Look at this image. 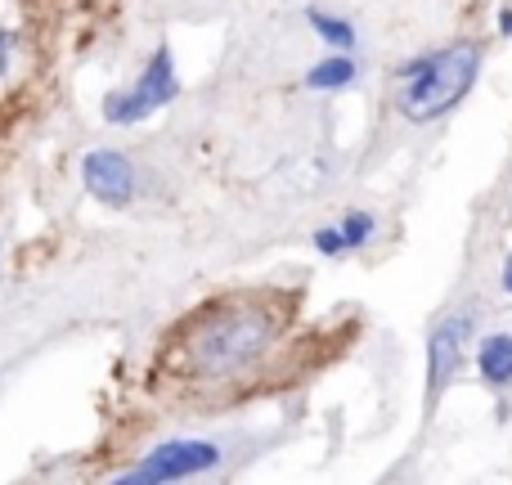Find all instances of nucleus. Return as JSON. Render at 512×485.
Returning a JSON list of instances; mask_svg holds the SVG:
<instances>
[{
	"mask_svg": "<svg viewBox=\"0 0 512 485\" xmlns=\"http://www.w3.org/2000/svg\"><path fill=\"white\" fill-rule=\"evenodd\" d=\"M481 72V50L472 41H459V45H445L436 54H423V59H409L400 68V113L409 122H436L445 117L450 108H459V99L472 90Z\"/></svg>",
	"mask_w": 512,
	"mask_h": 485,
	"instance_id": "nucleus-1",
	"label": "nucleus"
},
{
	"mask_svg": "<svg viewBox=\"0 0 512 485\" xmlns=\"http://www.w3.org/2000/svg\"><path fill=\"white\" fill-rule=\"evenodd\" d=\"M270 337H274V324L261 310H252V306L221 310V315L203 319L194 328V337H189V364L203 378H234V373H243L248 364L261 360Z\"/></svg>",
	"mask_w": 512,
	"mask_h": 485,
	"instance_id": "nucleus-2",
	"label": "nucleus"
},
{
	"mask_svg": "<svg viewBox=\"0 0 512 485\" xmlns=\"http://www.w3.org/2000/svg\"><path fill=\"white\" fill-rule=\"evenodd\" d=\"M176 59H171V45H158L149 59V68H144L140 86L135 90H117V95L104 99V117L113 126H135L144 122L149 113H158L162 104H171L176 99Z\"/></svg>",
	"mask_w": 512,
	"mask_h": 485,
	"instance_id": "nucleus-3",
	"label": "nucleus"
},
{
	"mask_svg": "<svg viewBox=\"0 0 512 485\" xmlns=\"http://www.w3.org/2000/svg\"><path fill=\"white\" fill-rule=\"evenodd\" d=\"M221 463V450L212 441H167L158 450H149L131 472H122V485H167V481H185L198 472H212Z\"/></svg>",
	"mask_w": 512,
	"mask_h": 485,
	"instance_id": "nucleus-4",
	"label": "nucleus"
},
{
	"mask_svg": "<svg viewBox=\"0 0 512 485\" xmlns=\"http://www.w3.org/2000/svg\"><path fill=\"white\" fill-rule=\"evenodd\" d=\"M81 180H86V194L104 207H131L135 198V167L122 149H90L81 158Z\"/></svg>",
	"mask_w": 512,
	"mask_h": 485,
	"instance_id": "nucleus-5",
	"label": "nucleus"
},
{
	"mask_svg": "<svg viewBox=\"0 0 512 485\" xmlns=\"http://www.w3.org/2000/svg\"><path fill=\"white\" fill-rule=\"evenodd\" d=\"M472 324H477L472 310H454L450 319H441V324L432 328V342H427V387H432V396H441V391L450 387V378L459 373Z\"/></svg>",
	"mask_w": 512,
	"mask_h": 485,
	"instance_id": "nucleus-6",
	"label": "nucleus"
},
{
	"mask_svg": "<svg viewBox=\"0 0 512 485\" xmlns=\"http://www.w3.org/2000/svg\"><path fill=\"white\" fill-rule=\"evenodd\" d=\"M477 369L490 387H508L512 382V333H490L477 346Z\"/></svg>",
	"mask_w": 512,
	"mask_h": 485,
	"instance_id": "nucleus-7",
	"label": "nucleus"
},
{
	"mask_svg": "<svg viewBox=\"0 0 512 485\" xmlns=\"http://www.w3.org/2000/svg\"><path fill=\"white\" fill-rule=\"evenodd\" d=\"M355 77H360V63H355L351 54H333V59H319L315 68L306 72V86L310 90H342V86H351Z\"/></svg>",
	"mask_w": 512,
	"mask_h": 485,
	"instance_id": "nucleus-8",
	"label": "nucleus"
},
{
	"mask_svg": "<svg viewBox=\"0 0 512 485\" xmlns=\"http://www.w3.org/2000/svg\"><path fill=\"white\" fill-rule=\"evenodd\" d=\"M306 23L315 27V32L324 36L328 45H337V50H351V45H355V27L346 23V18L328 14V9H315V5H310V9H306Z\"/></svg>",
	"mask_w": 512,
	"mask_h": 485,
	"instance_id": "nucleus-9",
	"label": "nucleus"
},
{
	"mask_svg": "<svg viewBox=\"0 0 512 485\" xmlns=\"http://www.w3.org/2000/svg\"><path fill=\"white\" fill-rule=\"evenodd\" d=\"M373 230H378V221H373L369 212H351L342 221V234H346V247H364L373 239Z\"/></svg>",
	"mask_w": 512,
	"mask_h": 485,
	"instance_id": "nucleus-10",
	"label": "nucleus"
},
{
	"mask_svg": "<svg viewBox=\"0 0 512 485\" xmlns=\"http://www.w3.org/2000/svg\"><path fill=\"white\" fill-rule=\"evenodd\" d=\"M315 247L324 256H342L346 252V234H342V225H328V230H315Z\"/></svg>",
	"mask_w": 512,
	"mask_h": 485,
	"instance_id": "nucleus-11",
	"label": "nucleus"
},
{
	"mask_svg": "<svg viewBox=\"0 0 512 485\" xmlns=\"http://www.w3.org/2000/svg\"><path fill=\"white\" fill-rule=\"evenodd\" d=\"M9 45H14V36L0 27V77H5V68H9Z\"/></svg>",
	"mask_w": 512,
	"mask_h": 485,
	"instance_id": "nucleus-12",
	"label": "nucleus"
},
{
	"mask_svg": "<svg viewBox=\"0 0 512 485\" xmlns=\"http://www.w3.org/2000/svg\"><path fill=\"white\" fill-rule=\"evenodd\" d=\"M499 32L512 36V9H504V14H499Z\"/></svg>",
	"mask_w": 512,
	"mask_h": 485,
	"instance_id": "nucleus-13",
	"label": "nucleus"
},
{
	"mask_svg": "<svg viewBox=\"0 0 512 485\" xmlns=\"http://www.w3.org/2000/svg\"><path fill=\"white\" fill-rule=\"evenodd\" d=\"M504 288L512 292V256H508V261H504Z\"/></svg>",
	"mask_w": 512,
	"mask_h": 485,
	"instance_id": "nucleus-14",
	"label": "nucleus"
}]
</instances>
